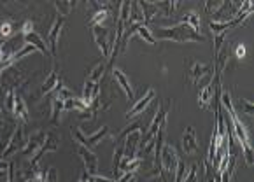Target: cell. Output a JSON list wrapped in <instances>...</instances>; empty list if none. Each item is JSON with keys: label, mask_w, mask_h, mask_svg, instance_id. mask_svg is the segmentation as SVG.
<instances>
[{"label": "cell", "mask_w": 254, "mask_h": 182, "mask_svg": "<svg viewBox=\"0 0 254 182\" xmlns=\"http://www.w3.org/2000/svg\"><path fill=\"white\" fill-rule=\"evenodd\" d=\"M4 124V118H2V100H0V128Z\"/></svg>", "instance_id": "obj_38"}, {"label": "cell", "mask_w": 254, "mask_h": 182, "mask_svg": "<svg viewBox=\"0 0 254 182\" xmlns=\"http://www.w3.org/2000/svg\"><path fill=\"white\" fill-rule=\"evenodd\" d=\"M109 135V126H102L98 131H95V133H91V135H84L82 133V130L81 128H75L74 130V138H75V142H77L79 145H84V147H88V149H93V147H97L100 142H104V138Z\"/></svg>", "instance_id": "obj_6"}, {"label": "cell", "mask_w": 254, "mask_h": 182, "mask_svg": "<svg viewBox=\"0 0 254 182\" xmlns=\"http://www.w3.org/2000/svg\"><path fill=\"white\" fill-rule=\"evenodd\" d=\"M58 147H60V135H56L55 131L46 133V140H44V144H42V147L39 149L37 153H35L30 160H28V168H30V170H37L39 161H41L48 153H55V151H58Z\"/></svg>", "instance_id": "obj_2"}, {"label": "cell", "mask_w": 254, "mask_h": 182, "mask_svg": "<svg viewBox=\"0 0 254 182\" xmlns=\"http://www.w3.org/2000/svg\"><path fill=\"white\" fill-rule=\"evenodd\" d=\"M107 18H109V9H104V11H97L90 18V21H88V26H90V28H93V26L104 25V21H107Z\"/></svg>", "instance_id": "obj_26"}, {"label": "cell", "mask_w": 254, "mask_h": 182, "mask_svg": "<svg viewBox=\"0 0 254 182\" xmlns=\"http://www.w3.org/2000/svg\"><path fill=\"white\" fill-rule=\"evenodd\" d=\"M26 142H28V135H26V131H25V124L19 123L18 126H16V130L12 131V135L9 137L7 144H5V149L2 151V158H7L16 153L21 154Z\"/></svg>", "instance_id": "obj_3"}, {"label": "cell", "mask_w": 254, "mask_h": 182, "mask_svg": "<svg viewBox=\"0 0 254 182\" xmlns=\"http://www.w3.org/2000/svg\"><path fill=\"white\" fill-rule=\"evenodd\" d=\"M9 167H11V163H7L5 160H0V172H4V174H7Z\"/></svg>", "instance_id": "obj_36"}, {"label": "cell", "mask_w": 254, "mask_h": 182, "mask_svg": "<svg viewBox=\"0 0 254 182\" xmlns=\"http://www.w3.org/2000/svg\"><path fill=\"white\" fill-rule=\"evenodd\" d=\"M4 42H5V39H2V37H0V48H2V46H4Z\"/></svg>", "instance_id": "obj_39"}, {"label": "cell", "mask_w": 254, "mask_h": 182, "mask_svg": "<svg viewBox=\"0 0 254 182\" xmlns=\"http://www.w3.org/2000/svg\"><path fill=\"white\" fill-rule=\"evenodd\" d=\"M23 41H25V44H30L34 46L35 49H37L39 53H42L44 56H48V58H51V53H49V48H48V42L44 41V39L41 37V35L37 34V32H30V34H25L21 35Z\"/></svg>", "instance_id": "obj_15"}, {"label": "cell", "mask_w": 254, "mask_h": 182, "mask_svg": "<svg viewBox=\"0 0 254 182\" xmlns=\"http://www.w3.org/2000/svg\"><path fill=\"white\" fill-rule=\"evenodd\" d=\"M230 121H232V128L233 131H235V137L237 140H239L240 145H246V144H251V137H249V130L246 128V124L242 123L239 119V116H237V112H233V114H228Z\"/></svg>", "instance_id": "obj_13"}, {"label": "cell", "mask_w": 254, "mask_h": 182, "mask_svg": "<svg viewBox=\"0 0 254 182\" xmlns=\"http://www.w3.org/2000/svg\"><path fill=\"white\" fill-rule=\"evenodd\" d=\"M64 26H65V18L55 16L51 26H49V34H48V48H49V53H51V58H56V55H58V39H60Z\"/></svg>", "instance_id": "obj_7"}, {"label": "cell", "mask_w": 254, "mask_h": 182, "mask_svg": "<svg viewBox=\"0 0 254 182\" xmlns=\"http://www.w3.org/2000/svg\"><path fill=\"white\" fill-rule=\"evenodd\" d=\"M12 34V21H4L0 25V37L9 39V35Z\"/></svg>", "instance_id": "obj_31"}, {"label": "cell", "mask_w": 254, "mask_h": 182, "mask_svg": "<svg viewBox=\"0 0 254 182\" xmlns=\"http://www.w3.org/2000/svg\"><path fill=\"white\" fill-rule=\"evenodd\" d=\"M91 182H116L114 179H107V177H102V175H90Z\"/></svg>", "instance_id": "obj_34"}, {"label": "cell", "mask_w": 254, "mask_h": 182, "mask_svg": "<svg viewBox=\"0 0 254 182\" xmlns=\"http://www.w3.org/2000/svg\"><path fill=\"white\" fill-rule=\"evenodd\" d=\"M91 35H93V41L97 44V48L100 49L102 56L105 58L107 61L111 58V49H112V34H111V28L107 26L100 25V26H93L91 28Z\"/></svg>", "instance_id": "obj_4"}, {"label": "cell", "mask_w": 254, "mask_h": 182, "mask_svg": "<svg viewBox=\"0 0 254 182\" xmlns=\"http://www.w3.org/2000/svg\"><path fill=\"white\" fill-rule=\"evenodd\" d=\"M130 182H137V179H135V177H133V179H131V181H130Z\"/></svg>", "instance_id": "obj_41"}, {"label": "cell", "mask_w": 254, "mask_h": 182, "mask_svg": "<svg viewBox=\"0 0 254 182\" xmlns=\"http://www.w3.org/2000/svg\"><path fill=\"white\" fill-rule=\"evenodd\" d=\"M177 23H184V25H188L190 28H193L194 32H198V34H200V28H202V21H200V16L196 11L184 12V16Z\"/></svg>", "instance_id": "obj_21"}, {"label": "cell", "mask_w": 254, "mask_h": 182, "mask_svg": "<svg viewBox=\"0 0 254 182\" xmlns=\"http://www.w3.org/2000/svg\"><path fill=\"white\" fill-rule=\"evenodd\" d=\"M2 177H4V172H0V179H2Z\"/></svg>", "instance_id": "obj_40"}, {"label": "cell", "mask_w": 254, "mask_h": 182, "mask_svg": "<svg viewBox=\"0 0 254 182\" xmlns=\"http://www.w3.org/2000/svg\"><path fill=\"white\" fill-rule=\"evenodd\" d=\"M212 68L205 63H200V61H190V68H188V82L190 84H198L205 75L210 74Z\"/></svg>", "instance_id": "obj_11"}, {"label": "cell", "mask_w": 254, "mask_h": 182, "mask_svg": "<svg viewBox=\"0 0 254 182\" xmlns=\"http://www.w3.org/2000/svg\"><path fill=\"white\" fill-rule=\"evenodd\" d=\"M156 37L160 41H170L177 44H188V42H205L207 37L198 32H194L184 23H176L172 26H160L156 30ZM154 37V39H156Z\"/></svg>", "instance_id": "obj_1"}, {"label": "cell", "mask_w": 254, "mask_h": 182, "mask_svg": "<svg viewBox=\"0 0 254 182\" xmlns=\"http://www.w3.org/2000/svg\"><path fill=\"white\" fill-rule=\"evenodd\" d=\"M221 5H223V2H205V11L210 16H214L221 9Z\"/></svg>", "instance_id": "obj_32"}, {"label": "cell", "mask_w": 254, "mask_h": 182, "mask_svg": "<svg viewBox=\"0 0 254 182\" xmlns=\"http://www.w3.org/2000/svg\"><path fill=\"white\" fill-rule=\"evenodd\" d=\"M98 95H100V84H98V82H91L86 79V81H84V88H82V97H81L84 105H90Z\"/></svg>", "instance_id": "obj_17"}, {"label": "cell", "mask_w": 254, "mask_h": 182, "mask_svg": "<svg viewBox=\"0 0 254 182\" xmlns=\"http://www.w3.org/2000/svg\"><path fill=\"white\" fill-rule=\"evenodd\" d=\"M181 149H183V153L186 156H193V154H196L200 151V142L193 126H188L184 130L183 137H181Z\"/></svg>", "instance_id": "obj_8"}, {"label": "cell", "mask_w": 254, "mask_h": 182, "mask_svg": "<svg viewBox=\"0 0 254 182\" xmlns=\"http://www.w3.org/2000/svg\"><path fill=\"white\" fill-rule=\"evenodd\" d=\"M65 112V102L60 100V98H56L55 95H53L51 98V116H49V119H51V124H60L62 121V114Z\"/></svg>", "instance_id": "obj_19"}, {"label": "cell", "mask_w": 254, "mask_h": 182, "mask_svg": "<svg viewBox=\"0 0 254 182\" xmlns=\"http://www.w3.org/2000/svg\"><path fill=\"white\" fill-rule=\"evenodd\" d=\"M239 107L242 109V112H244L246 116H253L254 105H253V102H251V100H246V98H240V100H239Z\"/></svg>", "instance_id": "obj_29"}, {"label": "cell", "mask_w": 254, "mask_h": 182, "mask_svg": "<svg viewBox=\"0 0 254 182\" xmlns=\"http://www.w3.org/2000/svg\"><path fill=\"white\" fill-rule=\"evenodd\" d=\"M112 77L116 79V84L120 86L121 89L125 91V95L128 97V100H133V88H131L130 84V79H128V75L125 74L121 68L118 67H112Z\"/></svg>", "instance_id": "obj_16"}, {"label": "cell", "mask_w": 254, "mask_h": 182, "mask_svg": "<svg viewBox=\"0 0 254 182\" xmlns=\"http://www.w3.org/2000/svg\"><path fill=\"white\" fill-rule=\"evenodd\" d=\"M123 160V144H116L114 147V154H112V174H114V181L121 177L120 174V165Z\"/></svg>", "instance_id": "obj_22"}, {"label": "cell", "mask_w": 254, "mask_h": 182, "mask_svg": "<svg viewBox=\"0 0 254 182\" xmlns=\"http://www.w3.org/2000/svg\"><path fill=\"white\" fill-rule=\"evenodd\" d=\"M44 140H46V133L44 131H35V133H32L30 137H28V142H26V145H25V149L21 151V156H25V158H32L35 153H37L39 149L42 147V144H44Z\"/></svg>", "instance_id": "obj_12"}, {"label": "cell", "mask_w": 254, "mask_h": 182, "mask_svg": "<svg viewBox=\"0 0 254 182\" xmlns=\"http://www.w3.org/2000/svg\"><path fill=\"white\" fill-rule=\"evenodd\" d=\"M138 25H146V21H144L142 7H140V2H131L130 21H128V28H131V26H138Z\"/></svg>", "instance_id": "obj_20"}, {"label": "cell", "mask_w": 254, "mask_h": 182, "mask_svg": "<svg viewBox=\"0 0 254 182\" xmlns=\"http://www.w3.org/2000/svg\"><path fill=\"white\" fill-rule=\"evenodd\" d=\"M177 163H179V156H177V151L174 145L170 144H163L160 151V167L163 170L165 175H170L176 172Z\"/></svg>", "instance_id": "obj_5"}, {"label": "cell", "mask_w": 254, "mask_h": 182, "mask_svg": "<svg viewBox=\"0 0 254 182\" xmlns=\"http://www.w3.org/2000/svg\"><path fill=\"white\" fill-rule=\"evenodd\" d=\"M188 172H190V165H188L186 161L179 160L176 172H174V182H183V181H184V177L188 175Z\"/></svg>", "instance_id": "obj_27"}, {"label": "cell", "mask_w": 254, "mask_h": 182, "mask_svg": "<svg viewBox=\"0 0 254 182\" xmlns=\"http://www.w3.org/2000/svg\"><path fill=\"white\" fill-rule=\"evenodd\" d=\"M28 182H32V181H28Z\"/></svg>", "instance_id": "obj_42"}, {"label": "cell", "mask_w": 254, "mask_h": 182, "mask_svg": "<svg viewBox=\"0 0 254 182\" xmlns=\"http://www.w3.org/2000/svg\"><path fill=\"white\" fill-rule=\"evenodd\" d=\"M154 98H156V91H154L153 88H147V91L144 93V97L138 98V100L133 104V107L127 112V119H133V118H137V116H140L147 107H149V104L154 100Z\"/></svg>", "instance_id": "obj_10"}, {"label": "cell", "mask_w": 254, "mask_h": 182, "mask_svg": "<svg viewBox=\"0 0 254 182\" xmlns=\"http://www.w3.org/2000/svg\"><path fill=\"white\" fill-rule=\"evenodd\" d=\"M62 84V77H60V74H58V68H53V72L48 75V79L44 81V84H42V88H41V93L42 95H49V93H53V91H56V88Z\"/></svg>", "instance_id": "obj_18"}, {"label": "cell", "mask_w": 254, "mask_h": 182, "mask_svg": "<svg viewBox=\"0 0 254 182\" xmlns=\"http://www.w3.org/2000/svg\"><path fill=\"white\" fill-rule=\"evenodd\" d=\"M244 151V158H246V163L247 167H253L254 165V156H253V147H251V144H246V145H240Z\"/></svg>", "instance_id": "obj_30"}, {"label": "cell", "mask_w": 254, "mask_h": 182, "mask_svg": "<svg viewBox=\"0 0 254 182\" xmlns=\"http://www.w3.org/2000/svg\"><path fill=\"white\" fill-rule=\"evenodd\" d=\"M105 67H107V63H105V60H102V61H98V63H95L93 67H91L90 74H88V81L91 82H98L100 84V79L104 77V72H105Z\"/></svg>", "instance_id": "obj_23"}, {"label": "cell", "mask_w": 254, "mask_h": 182, "mask_svg": "<svg viewBox=\"0 0 254 182\" xmlns=\"http://www.w3.org/2000/svg\"><path fill=\"white\" fill-rule=\"evenodd\" d=\"M198 170H200L198 163L190 165V172H188V175L184 177L183 182H198Z\"/></svg>", "instance_id": "obj_28"}, {"label": "cell", "mask_w": 254, "mask_h": 182, "mask_svg": "<svg viewBox=\"0 0 254 182\" xmlns=\"http://www.w3.org/2000/svg\"><path fill=\"white\" fill-rule=\"evenodd\" d=\"M77 2H70V0H64V2H55V7L58 11V16L65 18V16L72 14V11L75 9Z\"/></svg>", "instance_id": "obj_24"}, {"label": "cell", "mask_w": 254, "mask_h": 182, "mask_svg": "<svg viewBox=\"0 0 254 182\" xmlns=\"http://www.w3.org/2000/svg\"><path fill=\"white\" fill-rule=\"evenodd\" d=\"M7 182H14V165L11 163V167H9L7 170Z\"/></svg>", "instance_id": "obj_35"}, {"label": "cell", "mask_w": 254, "mask_h": 182, "mask_svg": "<svg viewBox=\"0 0 254 182\" xmlns=\"http://www.w3.org/2000/svg\"><path fill=\"white\" fill-rule=\"evenodd\" d=\"M86 107L88 105H84V102L79 97H72L68 100H65V111H75L79 114V112L86 111Z\"/></svg>", "instance_id": "obj_25"}, {"label": "cell", "mask_w": 254, "mask_h": 182, "mask_svg": "<svg viewBox=\"0 0 254 182\" xmlns=\"http://www.w3.org/2000/svg\"><path fill=\"white\" fill-rule=\"evenodd\" d=\"M11 114H12V118L21 124L28 123V119H30V116H28V107H26L25 100H23V97L18 91L14 93V105H12Z\"/></svg>", "instance_id": "obj_14"}, {"label": "cell", "mask_w": 254, "mask_h": 182, "mask_svg": "<svg viewBox=\"0 0 254 182\" xmlns=\"http://www.w3.org/2000/svg\"><path fill=\"white\" fill-rule=\"evenodd\" d=\"M46 182H58V170L55 167H49L46 172Z\"/></svg>", "instance_id": "obj_33"}, {"label": "cell", "mask_w": 254, "mask_h": 182, "mask_svg": "<svg viewBox=\"0 0 254 182\" xmlns=\"http://www.w3.org/2000/svg\"><path fill=\"white\" fill-rule=\"evenodd\" d=\"M237 58H246V48H244V44H240L237 48Z\"/></svg>", "instance_id": "obj_37"}, {"label": "cell", "mask_w": 254, "mask_h": 182, "mask_svg": "<svg viewBox=\"0 0 254 182\" xmlns=\"http://www.w3.org/2000/svg\"><path fill=\"white\" fill-rule=\"evenodd\" d=\"M77 154L79 158L82 160V163H84V168L90 175H98V170H100V163H98V158L97 154L91 151V149L84 147V145H79L77 144Z\"/></svg>", "instance_id": "obj_9"}]
</instances>
